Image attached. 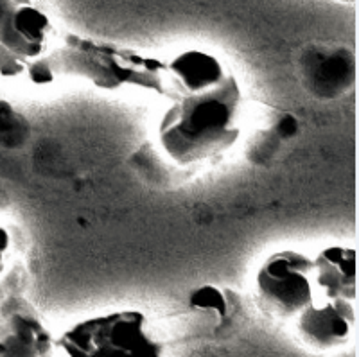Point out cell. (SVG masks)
Wrapping results in <instances>:
<instances>
[{"instance_id":"obj_1","label":"cell","mask_w":359,"mask_h":357,"mask_svg":"<svg viewBox=\"0 0 359 357\" xmlns=\"http://www.w3.org/2000/svg\"><path fill=\"white\" fill-rule=\"evenodd\" d=\"M162 94L171 102L158 119L160 151L176 166L212 160L243 131L245 97L232 72L207 50L189 49L163 67Z\"/></svg>"},{"instance_id":"obj_2","label":"cell","mask_w":359,"mask_h":357,"mask_svg":"<svg viewBox=\"0 0 359 357\" xmlns=\"http://www.w3.org/2000/svg\"><path fill=\"white\" fill-rule=\"evenodd\" d=\"M67 357H162L163 343L147 316L124 309L74 323L54 341Z\"/></svg>"},{"instance_id":"obj_3","label":"cell","mask_w":359,"mask_h":357,"mask_svg":"<svg viewBox=\"0 0 359 357\" xmlns=\"http://www.w3.org/2000/svg\"><path fill=\"white\" fill-rule=\"evenodd\" d=\"M255 302L269 318H297L316 302L313 259L297 250L271 253L255 273Z\"/></svg>"},{"instance_id":"obj_4","label":"cell","mask_w":359,"mask_h":357,"mask_svg":"<svg viewBox=\"0 0 359 357\" xmlns=\"http://www.w3.org/2000/svg\"><path fill=\"white\" fill-rule=\"evenodd\" d=\"M54 339L43 318L22 295L0 302V357H50Z\"/></svg>"},{"instance_id":"obj_5","label":"cell","mask_w":359,"mask_h":357,"mask_svg":"<svg viewBox=\"0 0 359 357\" xmlns=\"http://www.w3.org/2000/svg\"><path fill=\"white\" fill-rule=\"evenodd\" d=\"M54 33L47 13L31 0H15V6L0 25V45L29 69V65L47 58Z\"/></svg>"},{"instance_id":"obj_6","label":"cell","mask_w":359,"mask_h":357,"mask_svg":"<svg viewBox=\"0 0 359 357\" xmlns=\"http://www.w3.org/2000/svg\"><path fill=\"white\" fill-rule=\"evenodd\" d=\"M354 320L352 302L316 300L297 316V330L306 345L327 352L347 343Z\"/></svg>"},{"instance_id":"obj_7","label":"cell","mask_w":359,"mask_h":357,"mask_svg":"<svg viewBox=\"0 0 359 357\" xmlns=\"http://www.w3.org/2000/svg\"><path fill=\"white\" fill-rule=\"evenodd\" d=\"M313 266L316 300H355L358 276L354 248H323L313 259Z\"/></svg>"},{"instance_id":"obj_8","label":"cell","mask_w":359,"mask_h":357,"mask_svg":"<svg viewBox=\"0 0 359 357\" xmlns=\"http://www.w3.org/2000/svg\"><path fill=\"white\" fill-rule=\"evenodd\" d=\"M191 305L194 309H203V311H212L217 313L221 318L229 313V304H226V297L223 291L212 285H203L198 288L196 291L191 292Z\"/></svg>"},{"instance_id":"obj_9","label":"cell","mask_w":359,"mask_h":357,"mask_svg":"<svg viewBox=\"0 0 359 357\" xmlns=\"http://www.w3.org/2000/svg\"><path fill=\"white\" fill-rule=\"evenodd\" d=\"M25 72H27V65L24 61L13 56L0 45V77L2 79H15V77L24 76Z\"/></svg>"},{"instance_id":"obj_10","label":"cell","mask_w":359,"mask_h":357,"mask_svg":"<svg viewBox=\"0 0 359 357\" xmlns=\"http://www.w3.org/2000/svg\"><path fill=\"white\" fill-rule=\"evenodd\" d=\"M15 6V0H0V25L6 20V17L9 15V11Z\"/></svg>"},{"instance_id":"obj_11","label":"cell","mask_w":359,"mask_h":357,"mask_svg":"<svg viewBox=\"0 0 359 357\" xmlns=\"http://www.w3.org/2000/svg\"><path fill=\"white\" fill-rule=\"evenodd\" d=\"M334 2H339V4H354L355 0H334Z\"/></svg>"}]
</instances>
